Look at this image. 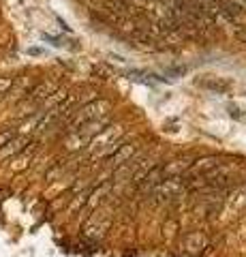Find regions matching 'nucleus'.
I'll return each instance as SVG.
<instances>
[{
    "mask_svg": "<svg viewBox=\"0 0 246 257\" xmlns=\"http://www.w3.org/2000/svg\"><path fill=\"white\" fill-rule=\"evenodd\" d=\"M184 182L182 178H165L163 182H158L156 187L148 193V199L152 204H163V202H176L178 197H182L184 193Z\"/></svg>",
    "mask_w": 246,
    "mask_h": 257,
    "instance_id": "1",
    "label": "nucleus"
},
{
    "mask_svg": "<svg viewBox=\"0 0 246 257\" xmlns=\"http://www.w3.org/2000/svg\"><path fill=\"white\" fill-rule=\"evenodd\" d=\"M109 105H112L109 101L99 99V101H92V103H88V105H84L79 111H71V114H73L75 118H71V120H69L67 131H69V133H73L77 126H82L84 122H88V120L101 118V116H103V111H107V109H109Z\"/></svg>",
    "mask_w": 246,
    "mask_h": 257,
    "instance_id": "2",
    "label": "nucleus"
},
{
    "mask_svg": "<svg viewBox=\"0 0 246 257\" xmlns=\"http://www.w3.org/2000/svg\"><path fill=\"white\" fill-rule=\"evenodd\" d=\"M135 152H137V146H135V144H118L116 150L105 159V163H109L112 167H118V165L126 163V161H131V157Z\"/></svg>",
    "mask_w": 246,
    "mask_h": 257,
    "instance_id": "3",
    "label": "nucleus"
},
{
    "mask_svg": "<svg viewBox=\"0 0 246 257\" xmlns=\"http://www.w3.org/2000/svg\"><path fill=\"white\" fill-rule=\"evenodd\" d=\"M109 225H112L109 216H97V219H92L88 225H86L84 236H86V238H90V240H101L103 236L107 234Z\"/></svg>",
    "mask_w": 246,
    "mask_h": 257,
    "instance_id": "4",
    "label": "nucleus"
},
{
    "mask_svg": "<svg viewBox=\"0 0 246 257\" xmlns=\"http://www.w3.org/2000/svg\"><path fill=\"white\" fill-rule=\"evenodd\" d=\"M218 167V159L216 157H203V159H197L193 165L188 167V176H203L212 170H216Z\"/></svg>",
    "mask_w": 246,
    "mask_h": 257,
    "instance_id": "5",
    "label": "nucleus"
},
{
    "mask_svg": "<svg viewBox=\"0 0 246 257\" xmlns=\"http://www.w3.org/2000/svg\"><path fill=\"white\" fill-rule=\"evenodd\" d=\"M205 246H208V238L201 231H190L184 236V248H188V251H201Z\"/></svg>",
    "mask_w": 246,
    "mask_h": 257,
    "instance_id": "6",
    "label": "nucleus"
},
{
    "mask_svg": "<svg viewBox=\"0 0 246 257\" xmlns=\"http://www.w3.org/2000/svg\"><path fill=\"white\" fill-rule=\"evenodd\" d=\"M197 86L208 88L212 92H227L231 88V82L227 79H216V77H205V79H197Z\"/></svg>",
    "mask_w": 246,
    "mask_h": 257,
    "instance_id": "7",
    "label": "nucleus"
},
{
    "mask_svg": "<svg viewBox=\"0 0 246 257\" xmlns=\"http://www.w3.org/2000/svg\"><path fill=\"white\" fill-rule=\"evenodd\" d=\"M112 187H114V182L99 184V187L92 191V195H90V199H88V206H90V208H94V206H97L99 202H103V197L109 195V191H112Z\"/></svg>",
    "mask_w": 246,
    "mask_h": 257,
    "instance_id": "8",
    "label": "nucleus"
},
{
    "mask_svg": "<svg viewBox=\"0 0 246 257\" xmlns=\"http://www.w3.org/2000/svg\"><path fill=\"white\" fill-rule=\"evenodd\" d=\"M24 144H26V140H24V138H18V140L9 142V144H7V148L0 150V159L11 157V155H15V152H20V150L24 148Z\"/></svg>",
    "mask_w": 246,
    "mask_h": 257,
    "instance_id": "9",
    "label": "nucleus"
},
{
    "mask_svg": "<svg viewBox=\"0 0 246 257\" xmlns=\"http://www.w3.org/2000/svg\"><path fill=\"white\" fill-rule=\"evenodd\" d=\"M229 116L233 120H237V122H246V111L240 109L237 105H229Z\"/></svg>",
    "mask_w": 246,
    "mask_h": 257,
    "instance_id": "10",
    "label": "nucleus"
},
{
    "mask_svg": "<svg viewBox=\"0 0 246 257\" xmlns=\"http://www.w3.org/2000/svg\"><path fill=\"white\" fill-rule=\"evenodd\" d=\"M186 73V67H169V69H165V75H169V77H182Z\"/></svg>",
    "mask_w": 246,
    "mask_h": 257,
    "instance_id": "11",
    "label": "nucleus"
},
{
    "mask_svg": "<svg viewBox=\"0 0 246 257\" xmlns=\"http://www.w3.org/2000/svg\"><path fill=\"white\" fill-rule=\"evenodd\" d=\"M11 84H13V79H9V77H0V94H5L7 90H9V88H11Z\"/></svg>",
    "mask_w": 246,
    "mask_h": 257,
    "instance_id": "12",
    "label": "nucleus"
},
{
    "mask_svg": "<svg viewBox=\"0 0 246 257\" xmlns=\"http://www.w3.org/2000/svg\"><path fill=\"white\" fill-rule=\"evenodd\" d=\"M9 140H11V133H5V135H0V144H3V142L7 144Z\"/></svg>",
    "mask_w": 246,
    "mask_h": 257,
    "instance_id": "13",
    "label": "nucleus"
}]
</instances>
